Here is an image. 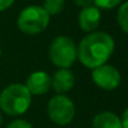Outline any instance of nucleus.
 <instances>
[{
  "label": "nucleus",
  "mask_w": 128,
  "mask_h": 128,
  "mask_svg": "<svg viewBox=\"0 0 128 128\" xmlns=\"http://www.w3.org/2000/svg\"><path fill=\"white\" fill-rule=\"evenodd\" d=\"M113 38L106 31L86 34L77 45V60L90 70L107 64L114 52Z\"/></svg>",
  "instance_id": "obj_1"
},
{
  "label": "nucleus",
  "mask_w": 128,
  "mask_h": 128,
  "mask_svg": "<svg viewBox=\"0 0 128 128\" xmlns=\"http://www.w3.org/2000/svg\"><path fill=\"white\" fill-rule=\"evenodd\" d=\"M32 96L24 84H11L0 92V111L16 117L28 112Z\"/></svg>",
  "instance_id": "obj_2"
},
{
  "label": "nucleus",
  "mask_w": 128,
  "mask_h": 128,
  "mask_svg": "<svg viewBox=\"0 0 128 128\" xmlns=\"http://www.w3.org/2000/svg\"><path fill=\"white\" fill-rule=\"evenodd\" d=\"M50 24V16L40 5H29L24 8L16 19L19 30L26 35H39Z\"/></svg>",
  "instance_id": "obj_3"
},
{
  "label": "nucleus",
  "mask_w": 128,
  "mask_h": 128,
  "mask_svg": "<svg viewBox=\"0 0 128 128\" xmlns=\"http://www.w3.org/2000/svg\"><path fill=\"white\" fill-rule=\"evenodd\" d=\"M48 57L54 66L58 68H70L77 60V46L71 38L60 35L50 44Z\"/></svg>",
  "instance_id": "obj_4"
},
{
  "label": "nucleus",
  "mask_w": 128,
  "mask_h": 128,
  "mask_svg": "<svg viewBox=\"0 0 128 128\" xmlns=\"http://www.w3.org/2000/svg\"><path fill=\"white\" fill-rule=\"evenodd\" d=\"M76 114V107L74 101L66 94H55L50 98L47 103V116L48 118L58 124H70Z\"/></svg>",
  "instance_id": "obj_5"
},
{
  "label": "nucleus",
  "mask_w": 128,
  "mask_h": 128,
  "mask_svg": "<svg viewBox=\"0 0 128 128\" xmlns=\"http://www.w3.org/2000/svg\"><path fill=\"white\" fill-rule=\"evenodd\" d=\"M91 78L98 88L104 91L116 90L122 81V76L118 68L110 64H104L91 70Z\"/></svg>",
  "instance_id": "obj_6"
},
{
  "label": "nucleus",
  "mask_w": 128,
  "mask_h": 128,
  "mask_svg": "<svg viewBox=\"0 0 128 128\" xmlns=\"http://www.w3.org/2000/svg\"><path fill=\"white\" fill-rule=\"evenodd\" d=\"M29 90L31 96H42L46 94L51 88V76L45 71H34L26 78L24 84Z\"/></svg>",
  "instance_id": "obj_7"
},
{
  "label": "nucleus",
  "mask_w": 128,
  "mask_h": 128,
  "mask_svg": "<svg viewBox=\"0 0 128 128\" xmlns=\"http://www.w3.org/2000/svg\"><path fill=\"white\" fill-rule=\"evenodd\" d=\"M101 11L97 6L94 5H90L82 8L81 11L78 12V25L80 29L82 31H85L86 34L93 32L98 29L100 22H101Z\"/></svg>",
  "instance_id": "obj_8"
},
{
  "label": "nucleus",
  "mask_w": 128,
  "mask_h": 128,
  "mask_svg": "<svg viewBox=\"0 0 128 128\" xmlns=\"http://www.w3.org/2000/svg\"><path fill=\"white\" fill-rule=\"evenodd\" d=\"M75 86V75L70 68H58L51 77V88L56 94H66Z\"/></svg>",
  "instance_id": "obj_9"
},
{
  "label": "nucleus",
  "mask_w": 128,
  "mask_h": 128,
  "mask_svg": "<svg viewBox=\"0 0 128 128\" xmlns=\"http://www.w3.org/2000/svg\"><path fill=\"white\" fill-rule=\"evenodd\" d=\"M92 128H122V122L116 113L103 111L93 117Z\"/></svg>",
  "instance_id": "obj_10"
},
{
  "label": "nucleus",
  "mask_w": 128,
  "mask_h": 128,
  "mask_svg": "<svg viewBox=\"0 0 128 128\" xmlns=\"http://www.w3.org/2000/svg\"><path fill=\"white\" fill-rule=\"evenodd\" d=\"M42 9L48 14L50 18L58 15L65 9V0H44Z\"/></svg>",
  "instance_id": "obj_11"
},
{
  "label": "nucleus",
  "mask_w": 128,
  "mask_h": 128,
  "mask_svg": "<svg viewBox=\"0 0 128 128\" xmlns=\"http://www.w3.org/2000/svg\"><path fill=\"white\" fill-rule=\"evenodd\" d=\"M117 21L123 32L128 34V0L123 1L117 11Z\"/></svg>",
  "instance_id": "obj_12"
},
{
  "label": "nucleus",
  "mask_w": 128,
  "mask_h": 128,
  "mask_svg": "<svg viewBox=\"0 0 128 128\" xmlns=\"http://www.w3.org/2000/svg\"><path fill=\"white\" fill-rule=\"evenodd\" d=\"M123 0H93V5L97 6L100 10L101 9L111 10V9H114L116 6H120Z\"/></svg>",
  "instance_id": "obj_13"
},
{
  "label": "nucleus",
  "mask_w": 128,
  "mask_h": 128,
  "mask_svg": "<svg viewBox=\"0 0 128 128\" xmlns=\"http://www.w3.org/2000/svg\"><path fill=\"white\" fill-rule=\"evenodd\" d=\"M6 128H32V124L29 122V121H26V120H21V118H19V120H14V121H11Z\"/></svg>",
  "instance_id": "obj_14"
},
{
  "label": "nucleus",
  "mask_w": 128,
  "mask_h": 128,
  "mask_svg": "<svg viewBox=\"0 0 128 128\" xmlns=\"http://www.w3.org/2000/svg\"><path fill=\"white\" fill-rule=\"evenodd\" d=\"M14 2H15V0H0V12L11 8Z\"/></svg>",
  "instance_id": "obj_15"
},
{
  "label": "nucleus",
  "mask_w": 128,
  "mask_h": 128,
  "mask_svg": "<svg viewBox=\"0 0 128 128\" xmlns=\"http://www.w3.org/2000/svg\"><path fill=\"white\" fill-rule=\"evenodd\" d=\"M74 2L76 6H80L81 9L90 6V5H93V0H74Z\"/></svg>",
  "instance_id": "obj_16"
},
{
  "label": "nucleus",
  "mask_w": 128,
  "mask_h": 128,
  "mask_svg": "<svg viewBox=\"0 0 128 128\" xmlns=\"http://www.w3.org/2000/svg\"><path fill=\"white\" fill-rule=\"evenodd\" d=\"M121 122H122V128H128V108L124 110V112L121 117Z\"/></svg>",
  "instance_id": "obj_17"
},
{
  "label": "nucleus",
  "mask_w": 128,
  "mask_h": 128,
  "mask_svg": "<svg viewBox=\"0 0 128 128\" xmlns=\"http://www.w3.org/2000/svg\"><path fill=\"white\" fill-rule=\"evenodd\" d=\"M1 123H2V114H1V111H0V126H1Z\"/></svg>",
  "instance_id": "obj_18"
},
{
  "label": "nucleus",
  "mask_w": 128,
  "mask_h": 128,
  "mask_svg": "<svg viewBox=\"0 0 128 128\" xmlns=\"http://www.w3.org/2000/svg\"><path fill=\"white\" fill-rule=\"evenodd\" d=\"M0 57H1V46H0Z\"/></svg>",
  "instance_id": "obj_19"
},
{
  "label": "nucleus",
  "mask_w": 128,
  "mask_h": 128,
  "mask_svg": "<svg viewBox=\"0 0 128 128\" xmlns=\"http://www.w3.org/2000/svg\"><path fill=\"white\" fill-rule=\"evenodd\" d=\"M127 61H128V57H127Z\"/></svg>",
  "instance_id": "obj_20"
}]
</instances>
